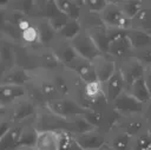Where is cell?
I'll list each match as a JSON object with an SVG mask.
<instances>
[{
  "instance_id": "cell-1",
  "label": "cell",
  "mask_w": 151,
  "mask_h": 150,
  "mask_svg": "<svg viewBox=\"0 0 151 150\" xmlns=\"http://www.w3.org/2000/svg\"><path fill=\"white\" fill-rule=\"evenodd\" d=\"M0 118H7L12 123H27L33 122L39 111V106L28 97H25L9 107H0Z\"/></svg>"
},
{
  "instance_id": "cell-2",
  "label": "cell",
  "mask_w": 151,
  "mask_h": 150,
  "mask_svg": "<svg viewBox=\"0 0 151 150\" xmlns=\"http://www.w3.org/2000/svg\"><path fill=\"white\" fill-rule=\"evenodd\" d=\"M51 112L55 113L57 116L65 118V119H72L77 116H84L86 113V109L72 96L68 97H60L58 99L51 100L46 104V106Z\"/></svg>"
},
{
  "instance_id": "cell-3",
  "label": "cell",
  "mask_w": 151,
  "mask_h": 150,
  "mask_svg": "<svg viewBox=\"0 0 151 150\" xmlns=\"http://www.w3.org/2000/svg\"><path fill=\"white\" fill-rule=\"evenodd\" d=\"M38 130L68 131L71 132V119H65L51 112L47 107H40L33 122Z\"/></svg>"
},
{
  "instance_id": "cell-4",
  "label": "cell",
  "mask_w": 151,
  "mask_h": 150,
  "mask_svg": "<svg viewBox=\"0 0 151 150\" xmlns=\"http://www.w3.org/2000/svg\"><path fill=\"white\" fill-rule=\"evenodd\" d=\"M110 106L122 117L143 116V111H144V103L134 98L127 90L122 92L110 104Z\"/></svg>"
},
{
  "instance_id": "cell-5",
  "label": "cell",
  "mask_w": 151,
  "mask_h": 150,
  "mask_svg": "<svg viewBox=\"0 0 151 150\" xmlns=\"http://www.w3.org/2000/svg\"><path fill=\"white\" fill-rule=\"evenodd\" d=\"M104 26L106 28H120L129 30L131 27V20H129L123 13L122 8L118 5V1H111L106 8L99 14Z\"/></svg>"
},
{
  "instance_id": "cell-6",
  "label": "cell",
  "mask_w": 151,
  "mask_h": 150,
  "mask_svg": "<svg viewBox=\"0 0 151 150\" xmlns=\"http://www.w3.org/2000/svg\"><path fill=\"white\" fill-rule=\"evenodd\" d=\"M71 44L74 47V50L77 51L78 56L88 61H93L103 54L100 52V50L98 48L97 44L94 43L93 38L91 37V34L86 30H83L71 41Z\"/></svg>"
},
{
  "instance_id": "cell-7",
  "label": "cell",
  "mask_w": 151,
  "mask_h": 150,
  "mask_svg": "<svg viewBox=\"0 0 151 150\" xmlns=\"http://www.w3.org/2000/svg\"><path fill=\"white\" fill-rule=\"evenodd\" d=\"M37 66L38 71L44 73H53L64 69V65L51 47H40L37 51Z\"/></svg>"
},
{
  "instance_id": "cell-8",
  "label": "cell",
  "mask_w": 151,
  "mask_h": 150,
  "mask_svg": "<svg viewBox=\"0 0 151 150\" xmlns=\"http://www.w3.org/2000/svg\"><path fill=\"white\" fill-rule=\"evenodd\" d=\"M35 77V72H32L21 66H14L13 69L0 74V84H11L28 86Z\"/></svg>"
},
{
  "instance_id": "cell-9",
  "label": "cell",
  "mask_w": 151,
  "mask_h": 150,
  "mask_svg": "<svg viewBox=\"0 0 151 150\" xmlns=\"http://www.w3.org/2000/svg\"><path fill=\"white\" fill-rule=\"evenodd\" d=\"M73 136L74 141L83 150H94L106 145V133L98 129H93Z\"/></svg>"
},
{
  "instance_id": "cell-10",
  "label": "cell",
  "mask_w": 151,
  "mask_h": 150,
  "mask_svg": "<svg viewBox=\"0 0 151 150\" xmlns=\"http://www.w3.org/2000/svg\"><path fill=\"white\" fill-rule=\"evenodd\" d=\"M133 47H132V44L127 37V32L125 35L120 37V38H117L114 40H112L109 45V51H107V54L113 58L117 63H120V61H124L129 58H131L133 56Z\"/></svg>"
},
{
  "instance_id": "cell-11",
  "label": "cell",
  "mask_w": 151,
  "mask_h": 150,
  "mask_svg": "<svg viewBox=\"0 0 151 150\" xmlns=\"http://www.w3.org/2000/svg\"><path fill=\"white\" fill-rule=\"evenodd\" d=\"M118 66L123 73V77H124V80L126 84V90L137 79L142 78L144 76V72H145V67L134 57H131L124 61L118 63Z\"/></svg>"
},
{
  "instance_id": "cell-12",
  "label": "cell",
  "mask_w": 151,
  "mask_h": 150,
  "mask_svg": "<svg viewBox=\"0 0 151 150\" xmlns=\"http://www.w3.org/2000/svg\"><path fill=\"white\" fill-rule=\"evenodd\" d=\"M27 97V86L0 84V107H9Z\"/></svg>"
},
{
  "instance_id": "cell-13",
  "label": "cell",
  "mask_w": 151,
  "mask_h": 150,
  "mask_svg": "<svg viewBox=\"0 0 151 150\" xmlns=\"http://www.w3.org/2000/svg\"><path fill=\"white\" fill-rule=\"evenodd\" d=\"M92 64L94 66L97 79L101 84H105L118 69V63L109 54H101L96 60H93Z\"/></svg>"
},
{
  "instance_id": "cell-14",
  "label": "cell",
  "mask_w": 151,
  "mask_h": 150,
  "mask_svg": "<svg viewBox=\"0 0 151 150\" xmlns=\"http://www.w3.org/2000/svg\"><path fill=\"white\" fill-rule=\"evenodd\" d=\"M65 69L76 73L83 83H90V81L98 80L92 61H88V60H86L81 57H78L70 66H67Z\"/></svg>"
},
{
  "instance_id": "cell-15",
  "label": "cell",
  "mask_w": 151,
  "mask_h": 150,
  "mask_svg": "<svg viewBox=\"0 0 151 150\" xmlns=\"http://www.w3.org/2000/svg\"><path fill=\"white\" fill-rule=\"evenodd\" d=\"M125 90H126V84H125L123 73L118 66V69L113 73V76L104 84V93H105V97L107 99L109 105Z\"/></svg>"
},
{
  "instance_id": "cell-16",
  "label": "cell",
  "mask_w": 151,
  "mask_h": 150,
  "mask_svg": "<svg viewBox=\"0 0 151 150\" xmlns=\"http://www.w3.org/2000/svg\"><path fill=\"white\" fill-rule=\"evenodd\" d=\"M33 150H60V131L38 130Z\"/></svg>"
},
{
  "instance_id": "cell-17",
  "label": "cell",
  "mask_w": 151,
  "mask_h": 150,
  "mask_svg": "<svg viewBox=\"0 0 151 150\" xmlns=\"http://www.w3.org/2000/svg\"><path fill=\"white\" fill-rule=\"evenodd\" d=\"M51 48L54 51V53L57 54V57L59 58L64 67L70 66L79 57L77 51L72 46L71 41H66V40H61L57 38V40L52 44Z\"/></svg>"
},
{
  "instance_id": "cell-18",
  "label": "cell",
  "mask_w": 151,
  "mask_h": 150,
  "mask_svg": "<svg viewBox=\"0 0 151 150\" xmlns=\"http://www.w3.org/2000/svg\"><path fill=\"white\" fill-rule=\"evenodd\" d=\"M146 119L143 116H133V117H120L116 128L127 133L130 137H136L140 132L145 130Z\"/></svg>"
},
{
  "instance_id": "cell-19",
  "label": "cell",
  "mask_w": 151,
  "mask_h": 150,
  "mask_svg": "<svg viewBox=\"0 0 151 150\" xmlns=\"http://www.w3.org/2000/svg\"><path fill=\"white\" fill-rule=\"evenodd\" d=\"M132 137L118 128H113L106 133V145L110 150H131Z\"/></svg>"
},
{
  "instance_id": "cell-20",
  "label": "cell",
  "mask_w": 151,
  "mask_h": 150,
  "mask_svg": "<svg viewBox=\"0 0 151 150\" xmlns=\"http://www.w3.org/2000/svg\"><path fill=\"white\" fill-rule=\"evenodd\" d=\"M17 66V53L14 48V44L1 39L0 46V73H5L6 71Z\"/></svg>"
},
{
  "instance_id": "cell-21",
  "label": "cell",
  "mask_w": 151,
  "mask_h": 150,
  "mask_svg": "<svg viewBox=\"0 0 151 150\" xmlns=\"http://www.w3.org/2000/svg\"><path fill=\"white\" fill-rule=\"evenodd\" d=\"M27 123L14 124L5 135L0 136V150H15L19 146L21 132Z\"/></svg>"
},
{
  "instance_id": "cell-22",
  "label": "cell",
  "mask_w": 151,
  "mask_h": 150,
  "mask_svg": "<svg viewBox=\"0 0 151 150\" xmlns=\"http://www.w3.org/2000/svg\"><path fill=\"white\" fill-rule=\"evenodd\" d=\"M55 5L70 20H79L83 14V0H55Z\"/></svg>"
},
{
  "instance_id": "cell-23",
  "label": "cell",
  "mask_w": 151,
  "mask_h": 150,
  "mask_svg": "<svg viewBox=\"0 0 151 150\" xmlns=\"http://www.w3.org/2000/svg\"><path fill=\"white\" fill-rule=\"evenodd\" d=\"M35 22H37V27L39 31L40 46L41 47H51L52 44L58 38V32L53 28V26L46 19H35Z\"/></svg>"
},
{
  "instance_id": "cell-24",
  "label": "cell",
  "mask_w": 151,
  "mask_h": 150,
  "mask_svg": "<svg viewBox=\"0 0 151 150\" xmlns=\"http://www.w3.org/2000/svg\"><path fill=\"white\" fill-rule=\"evenodd\" d=\"M145 32H151V1H146L143 9L131 20V27Z\"/></svg>"
},
{
  "instance_id": "cell-25",
  "label": "cell",
  "mask_w": 151,
  "mask_h": 150,
  "mask_svg": "<svg viewBox=\"0 0 151 150\" xmlns=\"http://www.w3.org/2000/svg\"><path fill=\"white\" fill-rule=\"evenodd\" d=\"M127 37H129L134 51L151 46V37L145 31L137 30V28H129Z\"/></svg>"
},
{
  "instance_id": "cell-26",
  "label": "cell",
  "mask_w": 151,
  "mask_h": 150,
  "mask_svg": "<svg viewBox=\"0 0 151 150\" xmlns=\"http://www.w3.org/2000/svg\"><path fill=\"white\" fill-rule=\"evenodd\" d=\"M33 122H28L25 125V128L21 132V136H20L18 148H26V149H33L34 148V144H35L37 137H38V129L35 128Z\"/></svg>"
},
{
  "instance_id": "cell-27",
  "label": "cell",
  "mask_w": 151,
  "mask_h": 150,
  "mask_svg": "<svg viewBox=\"0 0 151 150\" xmlns=\"http://www.w3.org/2000/svg\"><path fill=\"white\" fill-rule=\"evenodd\" d=\"M91 37L93 38L94 43L97 44L98 48L100 50V52L103 54H107V51H109V45H110V39L107 37V32H106V27L103 25V26H99V27H96V28H92V30H88L87 31Z\"/></svg>"
},
{
  "instance_id": "cell-28",
  "label": "cell",
  "mask_w": 151,
  "mask_h": 150,
  "mask_svg": "<svg viewBox=\"0 0 151 150\" xmlns=\"http://www.w3.org/2000/svg\"><path fill=\"white\" fill-rule=\"evenodd\" d=\"M127 91L134 97L137 98L139 102L142 103H147L150 99H151V96H150V92H149V89L146 86V83L144 80V77L137 79L129 89Z\"/></svg>"
},
{
  "instance_id": "cell-29",
  "label": "cell",
  "mask_w": 151,
  "mask_h": 150,
  "mask_svg": "<svg viewBox=\"0 0 151 150\" xmlns=\"http://www.w3.org/2000/svg\"><path fill=\"white\" fill-rule=\"evenodd\" d=\"M145 2L146 1L144 0H123V1H118V5L122 8L125 17L129 20H132L143 9Z\"/></svg>"
},
{
  "instance_id": "cell-30",
  "label": "cell",
  "mask_w": 151,
  "mask_h": 150,
  "mask_svg": "<svg viewBox=\"0 0 151 150\" xmlns=\"http://www.w3.org/2000/svg\"><path fill=\"white\" fill-rule=\"evenodd\" d=\"M81 31L83 26L79 20H70L60 31H58V39L72 41Z\"/></svg>"
},
{
  "instance_id": "cell-31",
  "label": "cell",
  "mask_w": 151,
  "mask_h": 150,
  "mask_svg": "<svg viewBox=\"0 0 151 150\" xmlns=\"http://www.w3.org/2000/svg\"><path fill=\"white\" fill-rule=\"evenodd\" d=\"M106 109H104V110H87L86 113L84 115V117L94 129H98L101 131L104 128V124H105Z\"/></svg>"
},
{
  "instance_id": "cell-32",
  "label": "cell",
  "mask_w": 151,
  "mask_h": 150,
  "mask_svg": "<svg viewBox=\"0 0 151 150\" xmlns=\"http://www.w3.org/2000/svg\"><path fill=\"white\" fill-rule=\"evenodd\" d=\"M110 0H83L84 4V8L91 13H96V14H100L106 6L109 5Z\"/></svg>"
},
{
  "instance_id": "cell-33",
  "label": "cell",
  "mask_w": 151,
  "mask_h": 150,
  "mask_svg": "<svg viewBox=\"0 0 151 150\" xmlns=\"http://www.w3.org/2000/svg\"><path fill=\"white\" fill-rule=\"evenodd\" d=\"M145 69L146 67H151V46L142 48V50H137L133 51V56Z\"/></svg>"
},
{
  "instance_id": "cell-34",
  "label": "cell",
  "mask_w": 151,
  "mask_h": 150,
  "mask_svg": "<svg viewBox=\"0 0 151 150\" xmlns=\"http://www.w3.org/2000/svg\"><path fill=\"white\" fill-rule=\"evenodd\" d=\"M143 77H144V80L146 83V86H147L150 96H151V67H146L145 69V72H144Z\"/></svg>"
},
{
  "instance_id": "cell-35",
  "label": "cell",
  "mask_w": 151,
  "mask_h": 150,
  "mask_svg": "<svg viewBox=\"0 0 151 150\" xmlns=\"http://www.w3.org/2000/svg\"><path fill=\"white\" fill-rule=\"evenodd\" d=\"M143 117L146 119V120H149V119H151V99L147 102V103H145L144 104V111H143Z\"/></svg>"
},
{
  "instance_id": "cell-36",
  "label": "cell",
  "mask_w": 151,
  "mask_h": 150,
  "mask_svg": "<svg viewBox=\"0 0 151 150\" xmlns=\"http://www.w3.org/2000/svg\"><path fill=\"white\" fill-rule=\"evenodd\" d=\"M145 130L151 135V119L146 120V126H145Z\"/></svg>"
},
{
  "instance_id": "cell-37",
  "label": "cell",
  "mask_w": 151,
  "mask_h": 150,
  "mask_svg": "<svg viewBox=\"0 0 151 150\" xmlns=\"http://www.w3.org/2000/svg\"><path fill=\"white\" fill-rule=\"evenodd\" d=\"M68 150H83V149H81V148H80V146H79V145L77 144V142L74 141V143L72 144V146H71V148H70Z\"/></svg>"
},
{
  "instance_id": "cell-38",
  "label": "cell",
  "mask_w": 151,
  "mask_h": 150,
  "mask_svg": "<svg viewBox=\"0 0 151 150\" xmlns=\"http://www.w3.org/2000/svg\"><path fill=\"white\" fill-rule=\"evenodd\" d=\"M94 150H110V149H109V146H107V145H105V146H103V148H99V149H94Z\"/></svg>"
},
{
  "instance_id": "cell-39",
  "label": "cell",
  "mask_w": 151,
  "mask_h": 150,
  "mask_svg": "<svg viewBox=\"0 0 151 150\" xmlns=\"http://www.w3.org/2000/svg\"><path fill=\"white\" fill-rule=\"evenodd\" d=\"M15 150H33V149H26V148H17Z\"/></svg>"
},
{
  "instance_id": "cell-40",
  "label": "cell",
  "mask_w": 151,
  "mask_h": 150,
  "mask_svg": "<svg viewBox=\"0 0 151 150\" xmlns=\"http://www.w3.org/2000/svg\"><path fill=\"white\" fill-rule=\"evenodd\" d=\"M149 34H150V37H151V32H149Z\"/></svg>"
}]
</instances>
